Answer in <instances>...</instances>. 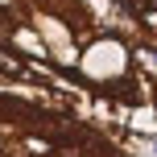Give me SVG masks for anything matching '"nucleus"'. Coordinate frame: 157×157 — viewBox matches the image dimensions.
<instances>
[{"mask_svg":"<svg viewBox=\"0 0 157 157\" xmlns=\"http://www.w3.org/2000/svg\"><path fill=\"white\" fill-rule=\"evenodd\" d=\"M128 13H132V21L141 29L157 33V0H128Z\"/></svg>","mask_w":157,"mask_h":157,"instance_id":"nucleus-1","label":"nucleus"},{"mask_svg":"<svg viewBox=\"0 0 157 157\" xmlns=\"http://www.w3.org/2000/svg\"><path fill=\"white\" fill-rule=\"evenodd\" d=\"M153 157H157V141H153Z\"/></svg>","mask_w":157,"mask_h":157,"instance_id":"nucleus-2","label":"nucleus"}]
</instances>
